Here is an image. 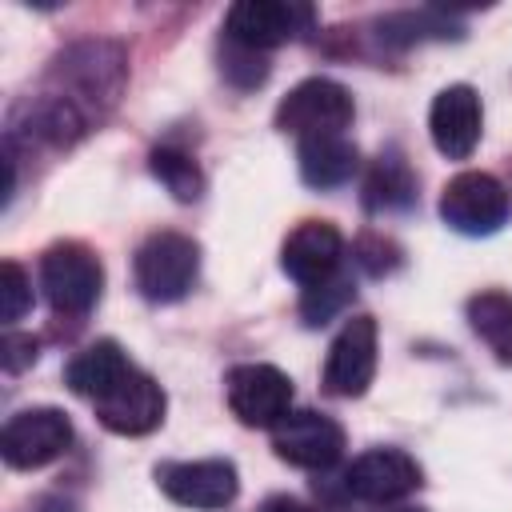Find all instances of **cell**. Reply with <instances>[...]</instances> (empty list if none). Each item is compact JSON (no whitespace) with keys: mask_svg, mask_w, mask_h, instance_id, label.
<instances>
[{"mask_svg":"<svg viewBox=\"0 0 512 512\" xmlns=\"http://www.w3.org/2000/svg\"><path fill=\"white\" fill-rule=\"evenodd\" d=\"M272 448L280 460L296 464V468H308V472H324L340 460L344 452V428L324 416V412H312V408H300V412H288L276 428H272Z\"/></svg>","mask_w":512,"mask_h":512,"instance_id":"10","label":"cell"},{"mask_svg":"<svg viewBox=\"0 0 512 512\" xmlns=\"http://www.w3.org/2000/svg\"><path fill=\"white\" fill-rule=\"evenodd\" d=\"M376 376V320L352 316L324 356V392L328 396H364Z\"/></svg>","mask_w":512,"mask_h":512,"instance_id":"9","label":"cell"},{"mask_svg":"<svg viewBox=\"0 0 512 512\" xmlns=\"http://www.w3.org/2000/svg\"><path fill=\"white\" fill-rule=\"evenodd\" d=\"M364 204L372 212H400L416 204V176L404 164V156L388 152L372 164L368 180H364Z\"/></svg>","mask_w":512,"mask_h":512,"instance_id":"19","label":"cell"},{"mask_svg":"<svg viewBox=\"0 0 512 512\" xmlns=\"http://www.w3.org/2000/svg\"><path fill=\"white\" fill-rule=\"evenodd\" d=\"M388 512H424V508H388Z\"/></svg>","mask_w":512,"mask_h":512,"instance_id":"27","label":"cell"},{"mask_svg":"<svg viewBox=\"0 0 512 512\" xmlns=\"http://www.w3.org/2000/svg\"><path fill=\"white\" fill-rule=\"evenodd\" d=\"M132 276L144 300L176 304L192 292L200 276V244L184 232H152L132 260Z\"/></svg>","mask_w":512,"mask_h":512,"instance_id":"2","label":"cell"},{"mask_svg":"<svg viewBox=\"0 0 512 512\" xmlns=\"http://www.w3.org/2000/svg\"><path fill=\"white\" fill-rule=\"evenodd\" d=\"M156 484L168 500L184 508H228L236 500V468L228 460H168L156 464Z\"/></svg>","mask_w":512,"mask_h":512,"instance_id":"11","label":"cell"},{"mask_svg":"<svg viewBox=\"0 0 512 512\" xmlns=\"http://www.w3.org/2000/svg\"><path fill=\"white\" fill-rule=\"evenodd\" d=\"M312 8L308 4H288V0H240L228 8L224 16V40L252 48V52H268L280 48L288 40H296L300 32L312 28Z\"/></svg>","mask_w":512,"mask_h":512,"instance_id":"6","label":"cell"},{"mask_svg":"<svg viewBox=\"0 0 512 512\" xmlns=\"http://www.w3.org/2000/svg\"><path fill=\"white\" fill-rule=\"evenodd\" d=\"M468 324L500 364H512V292H476L468 300Z\"/></svg>","mask_w":512,"mask_h":512,"instance_id":"18","label":"cell"},{"mask_svg":"<svg viewBox=\"0 0 512 512\" xmlns=\"http://www.w3.org/2000/svg\"><path fill=\"white\" fill-rule=\"evenodd\" d=\"M148 164H152V176H156L176 200L192 204V200L200 196L204 176H200V168H196V160H192L188 152H180V148H152Z\"/></svg>","mask_w":512,"mask_h":512,"instance_id":"20","label":"cell"},{"mask_svg":"<svg viewBox=\"0 0 512 512\" xmlns=\"http://www.w3.org/2000/svg\"><path fill=\"white\" fill-rule=\"evenodd\" d=\"M356 264L368 272V276H384L400 264V248L384 236H360L356 240Z\"/></svg>","mask_w":512,"mask_h":512,"instance_id":"24","label":"cell"},{"mask_svg":"<svg viewBox=\"0 0 512 512\" xmlns=\"http://www.w3.org/2000/svg\"><path fill=\"white\" fill-rule=\"evenodd\" d=\"M128 372H132V360L124 356V348H120L116 340H96V344H88L84 352H76V356L68 360L64 380H68V388H72L76 396H84V400L96 404V400L108 396Z\"/></svg>","mask_w":512,"mask_h":512,"instance_id":"16","label":"cell"},{"mask_svg":"<svg viewBox=\"0 0 512 512\" xmlns=\"http://www.w3.org/2000/svg\"><path fill=\"white\" fill-rule=\"evenodd\" d=\"M224 44H228V48H224V56H220V72H224L236 88H256V84L268 80V60H264V52L240 48V44H232V40H224Z\"/></svg>","mask_w":512,"mask_h":512,"instance_id":"21","label":"cell"},{"mask_svg":"<svg viewBox=\"0 0 512 512\" xmlns=\"http://www.w3.org/2000/svg\"><path fill=\"white\" fill-rule=\"evenodd\" d=\"M224 392L232 416L248 428H276L292 412V380L276 364H236Z\"/></svg>","mask_w":512,"mask_h":512,"instance_id":"8","label":"cell"},{"mask_svg":"<svg viewBox=\"0 0 512 512\" xmlns=\"http://www.w3.org/2000/svg\"><path fill=\"white\" fill-rule=\"evenodd\" d=\"M124 76H128V64H124L120 44L84 40V44H72L68 52L56 56L48 92L60 96L64 104H72L92 124L116 104V96L124 88Z\"/></svg>","mask_w":512,"mask_h":512,"instance_id":"1","label":"cell"},{"mask_svg":"<svg viewBox=\"0 0 512 512\" xmlns=\"http://www.w3.org/2000/svg\"><path fill=\"white\" fill-rule=\"evenodd\" d=\"M348 296H352V288H348L344 276H332V280H324V284H312V288H304L300 316H304L308 324H324Z\"/></svg>","mask_w":512,"mask_h":512,"instance_id":"23","label":"cell"},{"mask_svg":"<svg viewBox=\"0 0 512 512\" xmlns=\"http://www.w3.org/2000/svg\"><path fill=\"white\" fill-rule=\"evenodd\" d=\"M352 92L328 76L300 80L276 108V128L300 140L308 136H340L352 124Z\"/></svg>","mask_w":512,"mask_h":512,"instance_id":"4","label":"cell"},{"mask_svg":"<svg viewBox=\"0 0 512 512\" xmlns=\"http://www.w3.org/2000/svg\"><path fill=\"white\" fill-rule=\"evenodd\" d=\"M72 448V420L60 408H24L0 432V456L8 468H44Z\"/></svg>","mask_w":512,"mask_h":512,"instance_id":"7","label":"cell"},{"mask_svg":"<svg viewBox=\"0 0 512 512\" xmlns=\"http://www.w3.org/2000/svg\"><path fill=\"white\" fill-rule=\"evenodd\" d=\"M28 308H32V284H28V276H24V268L16 260H4L0 264V320L4 324H16Z\"/></svg>","mask_w":512,"mask_h":512,"instance_id":"22","label":"cell"},{"mask_svg":"<svg viewBox=\"0 0 512 512\" xmlns=\"http://www.w3.org/2000/svg\"><path fill=\"white\" fill-rule=\"evenodd\" d=\"M260 512H312V508H304L300 500H288V496H276V500H268Z\"/></svg>","mask_w":512,"mask_h":512,"instance_id":"26","label":"cell"},{"mask_svg":"<svg viewBox=\"0 0 512 512\" xmlns=\"http://www.w3.org/2000/svg\"><path fill=\"white\" fill-rule=\"evenodd\" d=\"M480 124H484V112H480L476 88H468V84H448V88L432 100L428 132H432V144H436L448 160L472 156V148H476V140H480Z\"/></svg>","mask_w":512,"mask_h":512,"instance_id":"15","label":"cell"},{"mask_svg":"<svg viewBox=\"0 0 512 512\" xmlns=\"http://www.w3.org/2000/svg\"><path fill=\"white\" fill-rule=\"evenodd\" d=\"M40 288L48 304L64 316H84L96 308L104 288L100 256L80 240H60L40 256Z\"/></svg>","mask_w":512,"mask_h":512,"instance_id":"3","label":"cell"},{"mask_svg":"<svg viewBox=\"0 0 512 512\" xmlns=\"http://www.w3.org/2000/svg\"><path fill=\"white\" fill-rule=\"evenodd\" d=\"M344 488L364 504H392L420 488V464L400 448H372L348 464Z\"/></svg>","mask_w":512,"mask_h":512,"instance_id":"13","label":"cell"},{"mask_svg":"<svg viewBox=\"0 0 512 512\" xmlns=\"http://www.w3.org/2000/svg\"><path fill=\"white\" fill-rule=\"evenodd\" d=\"M440 220L460 236H492L508 220V188L492 172H460L440 192Z\"/></svg>","mask_w":512,"mask_h":512,"instance_id":"5","label":"cell"},{"mask_svg":"<svg viewBox=\"0 0 512 512\" xmlns=\"http://www.w3.org/2000/svg\"><path fill=\"white\" fill-rule=\"evenodd\" d=\"M340 256H344V236H340V228L328 224V220H304V224H296V228L288 232V240H284V248H280V268H284L296 284L312 288V284H324V280L336 276Z\"/></svg>","mask_w":512,"mask_h":512,"instance_id":"14","label":"cell"},{"mask_svg":"<svg viewBox=\"0 0 512 512\" xmlns=\"http://www.w3.org/2000/svg\"><path fill=\"white\" fill-rule=\"evenodd\" d=\"M92 408H96V420H100L108 432H116V436H148V432H156V428L164 424L168 400H164V388H160L148 372L132 368V372H128L108 396H100Z\"/></svg>","mask_w":512,"mask_h":512,"instance_id":"12","label":"cell"},{"mask_svg":"<svg viewBox=\"0 0 512 512\" xmlns=\"http://www.w3.org/2000/svg\"><path fill=\"white\" fill-rule=\"evenodd\" d=\"M296 164H300V180L308 188H336V184L352 180V172H356V144L344 132L340 136H308V140H300Z\"/></svg>","mask_w":512,"mask_h":512,"instance_id":"17","label":"cell"},{"mask_svg":"<svg viewBox=\"0 0 512 512\" xmlns=\"http://www.w3.org/2000/svg\"><path fill=\"white\" fill-rule=\"evenodd\" d=\"M36 340L32 336H24V332H4V340H0V364H4V372H24L28 364H36Z\"/></svg>","mask_w":512,"mask_h":512,"instance_id":"25","label":"cell"}]
</instances>
